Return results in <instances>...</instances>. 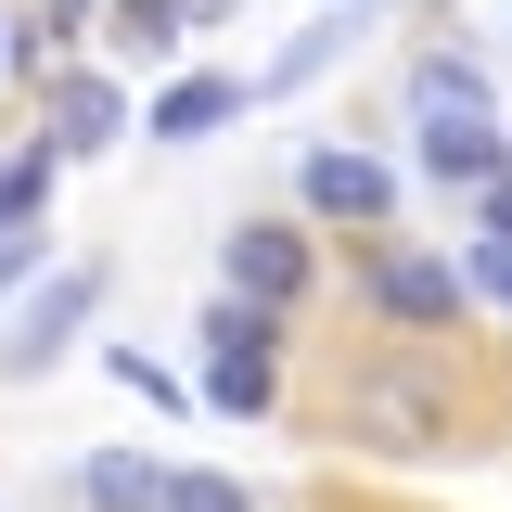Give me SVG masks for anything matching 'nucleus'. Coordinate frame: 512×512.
<instances>
[{"mask_svg":"<svg viewBox=\"0 0 512 512\" xmlns=\"http://www.w3.org/2000/svg\"><path fill=\"white\" fill-rule=\"evenodd\" d=\"M244 103H256L244 77H180V90H154V141H218Z\"/></svg>","mask_w":512,"mask_h":512,"instance_id":"obj_7","label":"nucleus"},{"mask_svg":"<svg viewBox=\"0 0 512 512\" xmlns=\"http://www.w3.org/2000/svg\"><path fill=\"white\" fill-rule=\"evenodd\" d=\"M231 0H116V39L128 52H167V39H192V26H218Z\"/></svg>","mask_w":512,"mask_h":512,"instance_id":"obj_11","label":"nucleus"},{"mask_svg":"<svg viewBox=\"0 0 512 512\" xmlns=\"http://www.w3.org/2000/svg\"><path fill=\"white\" fill-rule=\"evenodd\" d=\"M333 39H346V26H308V39H295V52H282V64H269L256 90H295V77H320V64H333Z\"/></svg>","mask_w":512,"mask_h":512,"instance_id":"obj_16","label":"nucleus"},{"mask_svg":"<svg viewBox=\"0 0 512 512\" xmlns=\"http://www.w3.org/2000/svg\"><path fill=\"white\" fill-rule=\"evenodd\" d=\"M77 500H90V512H167V474L116 448V461H90V474H77Z\"/></svg>","mask_w":512,"mask_h":512,"instance_id":"obj_12","label":"nucleus"},{"mask_svg":"<svg viewBox=\"0 0 512 512\" xmlns=\"http://www.w3.org/2000/svg\"><path fill=\"white\" fill-rule=\"evenodd\" d=\"M461 269H474V295H500V308H512V244H500V231H487V244L461 256Z\"/></svg>","mask_w":512,"mask_h":512,"instance_id":"obj_17","label":"nucleus"},{"mask_svg":"<svg viewBox=\"0 0 512 512\" xmlns=\"http://www.w3.org/2000/svg\"><path fill=\"white\" fill-rule=\"evenodd\" d=\"M26 256H39V244H26V231H0V295L26 282Z\"/></svg>","mask_w":512,"mask_h":512,"instance_id":"obj_18","label":"nucleus"},{"mask_svg":"<svg viewBox=\"0 0 512 512\" xmlns=\"http://www.w3.org/2000/svg\"><path fill=\"white\" fill-rule=\"evenodd\" d=\"M423 167L461 180V192H487V180H500V141H487L474 116H423Z\"/></svg>","mask_w":512,"mask_h":512,"instance_id":"obj_9","label":"nucleus"},{"mask_svg":"<svg viewBox=\"0 0 512 512\" xmlns=\"http://www.w3.org/2000/svg\"><path fill=\"white\" fill-rule=\"evenodd\" d=\"M461 295H474V269H436V256H384L372 269L384 320H461Z\"/></svg>","mask_w":512,"mask_h":512,"instance_id":"obj_6","label":"nucleus"},{"mask_svg":"<svg viewBox=\"0 0 512 512\" xmlns=\"http://www.w3.org/2000/svg\"><path fill=\"white\" fill-rule=\"evenodd\" d=\"M52 154H64V141H39V154H13V167H0V231H26V218H39V192H52Z\"/></svg>","mask_w":512,"mask_h":512,"instance_id":"obj_14","label":"nucleus"},{"mask_svg":"<svg viewBox=\"0 0 512 512\" xmlns=\"http://www.w3.org/2000/svg\"><path fill=\"white\" fill-rule=\"evenodd\" d=\"M308 205H320V218H397V167L320 141V154H308Z\"/></svg>","mask_w":512,"mask_h":512,"instance_id":"obj_5","label":"nucleus"},{"mask_svg":"<svg viewBox=\"0 0 512 512\" xmlns=\"http://www.w3.org/2000/svg\"><path fill=\"white\" fill-rule=\"evenodd\" d=\"M346 436H372V448H436V436H448V384L384 359V372L346 384Z\"/></svg>","mask_w":512,"mask_h":512,"instance_id":"obj_2","label":"nucleus"},{"mask_svg":"<svg viewBox=\"0 0 512 512\" xmlns=\"http://www.w3.org/2000/svg\"><path fill=\"white\" fill-rule=\"evenodd\" d=\"M410 103H423V116H487V64L474 52H423L410 64Z\"/></svg>","mask_w":512,"mask_h":512,"instance_id":"obj_10","label":"nucleus"},{"mask_svg":"<svg viewBox=\"0 0 512 512\" xmlns=\"http://www.w3.org/2000/svg\"><path fill=\"white\" fill-rule=\"evenodd\" d=\"M52 141H64V154H103V141H116V128H128V103H116V77H64V90H52Z\"/></svg>","mask_w":512,"mask_h":512,"instance_id":"obj_8","label":"nucleus"},{"mask_svg":"<svg viewBox=\"0 0 512 512\" xmlns=\"http://www.w3.org/2000/svg\"><path fill=\"white\" fill-rule=\"evenodd\" d=\"M218 256H231V295H269V308H295V295H308V244H295V231H269V218H244Z\"/></svg>","mask_w":512,"mask_h":512,"instance_id":"obj_4","label":"nucleus"},{"mask_svg":"<svg viewBox=\"0 0 512 512\" xmlns=\"http://www.w3.org/2000/svg\"><path fill=\"white\" fill-rule=\"evenodd\" d=\"M103 372H116L128 397H154V410H192V384L167 372V359H154V346H103Z\"/></svg>","mask_w":512,"mask_h":512,"instance_id":"obj_13","label":"nucleus"},{"mask_svg":"<svg viewBox=\"0 0 512 512\" xmlns=\"http://www.w3.org/2000/svg\"><path fill=\"white\" fill-rule=\"evenodd\" d=\"M0 39H13V26H0Z\"/></svg>","mask_w":512,"mask_h":512,"instance_id":"obj_20","label":"nucleus"},{"mask_svg":"<svg viewBox=\"0 0 512 512\" xmlns=\"http://www.w3.org/2000/svg\"><path fill=\"white\" fill-rule=\"evenodd\" d=\"M167 512H256L231 474H167Z\"/></svg>","mask_w":512,"mask_h":512,"instance_id":"obj_15","label":"nucleus"},{"mask_svg":"<svg viewBox=\"0 0 512 512\" xmlns=\"http://www.w3.org/2000/svg\"><path fill=\"white\" fill-rule=\"evenodd\" d=\"M487 231H500V244H512V180H487Z\"/></svg>","mask_w":512,"mask_h":512,"instance_id":"obj_19","label":"nucleus"},{"mask_svg":"<svg viewBox=\"0 0 512 512\" xmlns=\"http://www.w3.org/2000/svg\"><path fill=\"white\" fill-rule=\"evenodd\" d=\"M90 308H103V269H64V282H39V295H26V320L0 333V372H39V359H52V346H64Z\"/></svg>","mask_w":512,"mask_h":512,"instance_id":"obj_3","label":"nucleus"},{"mask_svg":"<svg viewBox=\"0 0 512 512\" xmlns=\"http://www.w3.org/2000/svg\"><path fill=\"white\" fill-rule=\"evenodd\" d=\"M269 397H282V372H269V295H231V308H205V410L256 423Z\"/></svg>","mask_w":512,"mask_h":512,"instance_id":"obj_1","label":"nucleus"}]
</instances>
